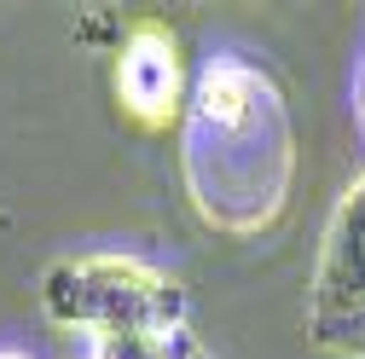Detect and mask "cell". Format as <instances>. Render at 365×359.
Returning a JSON list of instances; mask_svg holds the SVG:
<instances>
[{"mask_svg": "<svg viewBox=\"0 0 365 359\" xmlns=\"http://www.w3.org/2000/svg\"><path fill=\"white\" fill-rule=\"evenodd\" d=\"M180 174L203 227L255 238L290 203L296 128L284 87L255 53L209 47L192 70V99L180 116Z\"/></svg>", "mask_w": 365, "mask_h": 359, "instance_id": "cell-1", "label": "cell"}, {"mask_svg": "<svg viewBox=\"0 0 365 359\" xmlns=\"http://www.w3.org/2000/svg\"><path fill=\"white\" fill-rule=\"evenodd\" d=\"M41 313L81 342L174 336L186 325V290L140 255H64L41 273Z\"/></svg>", "mask_w": 365, "mask_h": 359, "instance_id": "cell-2", "label": "cell"}, {"mask_svg": "<svg viewBox=\"0 0 365 359\" xmlns=\"http://www.w3.org/2000/svg\"><path fill=\"white\" fill-rule=\"evenodd\" d=\"M307 342L336 359H365V174L336 203L307 284Z\"/></svg>", "mask_w": 365, "mask_h": 359, "instance_id": "cell-3", "label": "cell"}, {"mask_svg": "<svg viewBox=\"0 0 365 359\" xmlns=\"http://www.w3.org/2000/svg\"><path fill=\"white\" fill-rule=\"evenodd\" d=\"M110 87H116V110L133 128L145 133L180 128L186 99H192V70H186V53H180V35L163 18H133L116 41Z\"/></svg>", "mask_w": 365, "mask_h": 359, "instance_id": "cell-4", "label": "cell"}, {"mask_svg": "<svg viewBox=\"0 0 365 359\" xmlns=\"http://www.w3.org/2000/svg\"><path fill=\"white\" fill-rule=\"evenodd\" d=\"M354 122H359V140H365V58H359V81H354Z\"/></svg>", "mask_w": 365, "mask_h": 359, "instance_id": "cell-5", "label": "cell"}, {"mask_svg": "<svg viewBox=\"0 0 365 359\" xmlns=\"http://www.w3.org/2000/svg\"><path fill=\"white\" fill-rule=\"evenodd\" d=\"M0 359H35L29 348H18V342H0Z\"/></svg>", "mask_w": 365, "mask_h": 359, "instance_id": "cell-6", "label": "cell"}, {"mask_svg": "<svg viewBox=\"0 0 365 359\" xmlns=\"http://www.w3.org/2000/svg\"><path fill=\"white\" fill-rule=\"evenodd\" d=\"M192 359H209V348H203V342H197V353H192Z\"/></svg>", "mask_w": 365, "mask_h": 359, "instance_id": "cell-7", "label": "cell"}]
</instances>
